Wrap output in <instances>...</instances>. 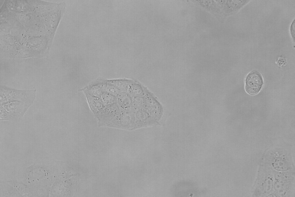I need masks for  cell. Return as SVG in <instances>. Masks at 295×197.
Segmentation results:
<instances>
[{"instance_id": "obj_3", "label": "cell", "mask_w": 295, "mask_h": 197, "mask_svg": "<svg viewBox=\"0 0 295 197\" xmlns=\"http://www.w3.org/2000/svg\"><path fill=\"white\" fill-rule=\"evenodd\" d=\"M263 84V78L258 72L253 70L247 75L245 79V90L251 95L258 94L260 91Z\"/></svg>"}, {"instance_id": "obj_7", "label": "cell", "mask_w": 295, "mask_h": 197, "mask_svg": "<svg viewBox=\"0 0 295 197\" xmlns=\"http://www.w3.org/2000/svg\"><path fill=\"white\" fill-rule=\"evenodd\" d=\"M89 102L92 108L95 111H99L103 106L102 101L97 98L91 96H88Z\"/></svg>"}, {"instance_id": "obj_10", "label": "cell", "mask_w": 295, "mask_h": 197, "mask_svg": "<svg viewBox=\"0 0 295 197\" xmlns=\"http://www.w3.org/2000/svg\"><path fill=\"white\" fill-rule=\"evenodd\" d=\"M295 19L292 21L290 27V32L291 36L294 42L295 40Z\"/></svg>"}, {"instance_id": "obj_2", "label": "cell", "mask_w": 295, "mask_h": 197, "mask_svg": "<svg viewBox=\"0 0 295 197\" xmlns=\"http://www.w3.org/2000/svg\"><path fill=\"white\" fill-rule=\"evenodd\" d=\"M35 90L24 91L14 89L3 86L0 88V104L18 100L33 103L35 97Z\"/></svg>"}, {"instance_id": "obj_4", "label": "cell", "mask_w": 295, "mask_h": 197, "mask_svg": "<svg viewBox=\"0 0 295 197\" xmlns=\"http://www.w3.org/2000/svg\"><path fill=\"white\" fill-rule=\"evenodd\" d=\"M271 164L275 169L281 171H285L290 168V162L287 157L279 156L273 157Z\"/></svg>"}, {"instance_id": "obj_9", "label": "cell", "mask_w": 295, "mask_h": 197, "mask_svg": "<svg viewBox=\"0 0 295 197\" xmlns=\"http://www.w3.org/2000/svg\"><path fill=\"white\" fill-rule=\"evenodd\" d=\"M103 89L107 92L110 94H116L118 93V91L117 89L111 86L105 85L103 86Z\"/></svg>"}, {"instance_id": "obj_6", "label": "cell", "mask_w": 295, "mask_h": 197, "mask_svg": "<svg viewBox=\"0 0 295 197\" xmlns=\"http://www.w3.org/2000/svg\"><path fill=\"white\" fill-rule=\"evenodd\" d=\"M264 180L261 182L260 188L263 193H266L270 191L272 188L273 185V177L269 175H266L263 178Z\"/></svg>"}, {"instance_id": "obj_8", "label": "cell", "mask_w": 295, "mask_h": 197, "mask_svg": "<svg viewBox=\"0 0 295 197\" xmlns=\"http://www.w3.org/2000/svg\"><path fill=\"white\" fill-rule=\"evenodd\" d=\"M101 100L105 105H109L113 102L115 100L114 96L107 93H104L101 95Z\"/></svg>"}, {"instance_id": "obj_1", "label": "cell", "mask_w": 295, "mask_h": 197, "mask_svg": "<svg viewBox=\"0 0 295 197\" xmlns=\"http://www.w3.org/2000/svg\"><path fill=\"white\" fill-rule=\"evenodd\" d=\"M32 103L14 100L0 104V120L16 121L23 116Z\"/></svg>"}, {"instance_id": "obj_5", "label": "cell", "mask_w": 295, "mask_h": 197, "mask_svg": "<svg viewBox=\"0 0 295 197\" xmlns=\"http://www.w3.org/2000/svg\"><path fill=\"white\" fill-rule=\"evenodd\" d=\"M117 107L114 104H110L102 109L99 116L100 119L103 121L111 120L116 113Z\"/></svg>"}]
</instances>
